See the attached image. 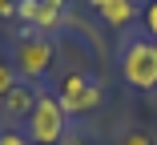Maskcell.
Masks as SVG:
<instances>
[{"mask_svg": "<svg viewBox=\"0 0 157 145\" xmlns=\"http://www.w3.org/2000/svg\"><path fill=\"white\" fill-rule=\"evenodd\" d=\"M24 129H28V141H36V145H60L69 137V113L60 105V97L56 93H36V105L28 113Z\"/></svg>", "mask_w": 157, "mask_h": 145, "instance_id": "obj_2", "label": "cell"}, {"mask_svg": "<svg viewBox=\"0 0 157 145\" xmlns=\"http://www.w3.org/2000/svg\"><path fill=\"white\" fill-rule=\"evenodd\" d=\"M0 145H33V141H28V133H20V129H0Z\"/></svg>", "mask_w": 157, "mask_h": 145, "instance_id": "obj_10", "label": "cell"}, {"mask_svg": "<svg viewBox=\"0 0 157 145\" xmlns=\"http://www.w3.org/2000/svg\"><path fill=\"white\" fill-rule=\"evenodd\" d=\"M16 8L20 0H0V20H16Z\"/></svg>", "mask_w": 157, "mask_h": 145, "instance_id": "obj_12", "label": "cell"}, {"mask_svg": "<svg viewBox=\"0 0 157 145\" xmlns=\"http://www.w3.org/2000/svg\"><path fill=\"white\" fill-rule=\"evenodd\" d=\"M16 20H20L24 28H33V32L52 36L56 28L69 20V0H20Z\"/></svg>", "mask_w": 157, "mask_h": 145, "instance_id": "obj_5", "label": "cell"}, {"mask_svg": "<svg viewBox=\"0 0 157 145\" xmlns=\"http://www.w3.org/2000/svg\"><path fill=\"white\" fill-rule=\"evenodd\" d=\"M16 85H20V77H16V65L0 56V101H4V97L16 89Z\"/></svg>", "mask_w": 157, "mask_h": 145, "instance_id": "obj_8", "label": "cell"}, {"mask_svg": "<svg viewBox=\"0 0 157 145\" xmlns=\"http://www.w3.org/2000/svg\"><path fill=\"white\" fill-rule=\"evenodd\" d=\"M8 61L16 65V77L24 85H40L56 69V40L44 36V32L24 28V32L16 36V44H12V56H8Z\"/></svg>", "mask_w": 157, "mask_h": 145, "instance_id": "obj_1", "label": "cell"}, {"mask_svg": "<svg viewBox=\"0 0 157 145\" xmlns=\"http://www.w3.org/2000/svg\"><path fill=\"white\" fill-rule=\"evenodd\" d=\"M56 97H60V105H65V113L69 117H89L93 109H101V85L93 81L89 73H65V81H60V89H56Z\"/></svg>", "mask_w": 157, "mask_h": 145, "instance_id": "obj_4", "label": "cell"}, {"mask_svg": "<svg viewBox=\"0 0 157 145\" xmlns=\"http://www.w3.org/2000/svg\"><path fill=\"white\" fill-rule=\"evenodd\" d=\"M89 8L109 28H129V24L141 20V4L137 0H89Z\"/></svg>", "mask_w": 157, "mask_h": 145, "instance_id": "obj_6", "label": "cell"}, {"mask_svg": "<svg viewBox=\"0 0 157 145\" xmlns=\"http://www.w3.org/2000/svg\"><path fill=\"white\" fill-rule=\"evenodd\" d=\"M60 145H93V141H89V137H81V133H69Z\"/></svg>", "mask_w": 157, "mask_h": 145, "instance_id": "obj_13", "label": "cell"}, {"mask_svg": "<svg viewBox=\"0 0 157 145\" xmlns=\"http://www.w3.org/2000/svg\"><path fill=\"white\" fill-rule=\"evenodd\" d=\"M145 28H149V40H157V0L145 4Z\"/></svg>", "mask_w": 157, "mask_h": 145, "instance_id": "obj_11", "label": "cell"}, {"mask_svg": "<svg viewBox=\"0 0 157 145\" xmlns=\"http://www.w3.org/2000/svg\"><path fill=\"white\" fill-rule=\"evenodd\" d=\"M121 77H125V85H133L141 93L157 89V40L133 36L121 48Z\"/></svg>", "mask_w": 157, "mask_h": 145, "instance_id": "obj_3", "label": "cell"}, {"mask_svg": "<svg viewBox=\"0 0 157 145\" xmlns=\"http://www.w3.org/2000/svg\"><path fill=\"white\" fill-rule=\"evenodd\" d=\"M117 145H153V137H149L145 129H125V133L117 137Z\"/></svg>", "mask_w": 157, "mask_h": 145, "instance_id": "obj_9", "label": "cell"}, {"mask_svg": "<svg viewBox=\"0 0 157 145\" xmlns=\"http://www.w3.org/2000/svg\"><path fill=\"white\" fill-rule=\"evenodd\" d=\"M33 105H36V89L20 81L16 89H12L4 101H0V121H4V125H20V121H28Z\"/></svg>", "mask_w": 157, "mask_h": 145, "instance_id": "obj_7", "label": "cell"}]
</instances>
